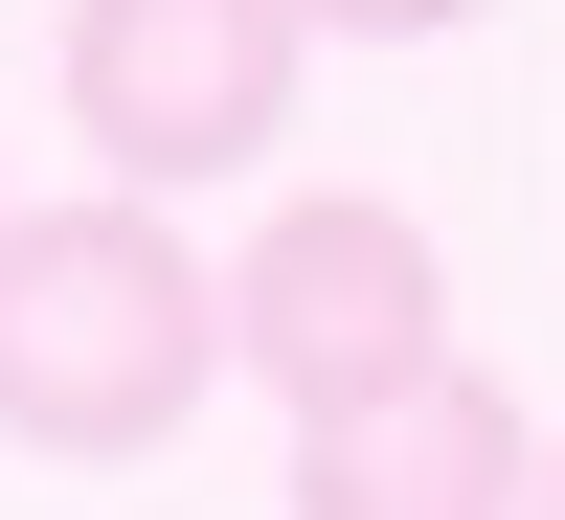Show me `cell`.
I'll list each match as a JSON object with an SVG mask.
<instances>
[{
	"label": "cell",
	"mask_w": 565,
	"mask_h": 520,
	"mask_svg": "<svg viewBox=\"0 0 565 520\" xmlns=\"http://www.w3.org/2000/svg\"><path fill=\"white\" fill-rule=\"evenodd\" d=\"M226 362H249V340H226V272L181 250L136 181H90V204H23V226H0V431H23V453L136 476V453L204 431Z\"/></svg>",
	"instance_id": "cell-1"
},
{
	"label": "cell",
	"mask_w": 565,
	"mask_h": 520,
	"mask_svg": "<svg viewBox=\"0 0 565 520\" xmlns=\"http://www.w3.org/2000/svg\"><path fill=\"white\" fill-rule=\"evenodd\" d=\"M226 340H249V385L295 407V431H340V407H385V385H430V362H476V340H452L430 226H407L385 181H295V204L249 226V272H226Z\"/></svg>",
	"instance_id": "cell-2"
},
{
	"label": "cell",
	"mask_w": 565,
	"mask_h": 520,
	"mask_svg": "<svg viewBox=\"0 0 565 520\" xmlns=\"http://www.w3.org/2000/svg\"><path fill=\"white\" fill-rule=\"evenodd\" d=\"M295 45H317L295 0H68V136L136 204H181L295 136Z\"/></svg>",
	"instance_id": "cell-3"
},
{
	"label": "cell",
	"mask_w": 565,
	"mask_h": 520,
	"mask_svg": "<svg viewBox=\"0 0 565 520\" xmlns=\"http://www.w3.org/2000/svg\"><path fill=\"white\" fill-rule=\"evenodd\" d=\"M521 498H543V431L498 362H430V385L295 431V520H521Z\"/></svg>",
	"instance_id": "cell-4"
},
{
	"label": "cell",
	"mask_w": 565,
	"mask_h": 520,
	"mask_svg": "<svg viewBox=\"0 0 565 520\" xmlns=\"http://www.w3.org/2000/svg\"><path fill=\"white\" fill-rule=\"evenodd\" d=\"M317 45H430V23H476V0H295Z\"/></svg>",
	"instance_id": "cell-5"
},
{
	"label": "cell",
	"mask_w": 565,
	"mask_h": 520,
	"mask_svg": "<svg viewBox=\"0 0 565 520\" xmlns=\"http://www.w3.org/2000/svg\"><path fill=\"white\" fill-rule=\"evenodd\" d=\"M521 520H565V431H543V498H521Z\"/></svg>",
	"instance_id": "cell-6"
},
{
	"label": "cell",
	"mask_w": 565,
	"mask_h": 520,
	"mask_svg": "<svg viewBox=\"0 0 565 520\" xmlns=\"http://www.w3.org/2000/svg\"><path fill=\"white\" fill-rule=\"evenodd\" d=\"M0 226H23V181H0Z\"/></svg>",
	"instance_id": "cell-7"
}]
</instances>
